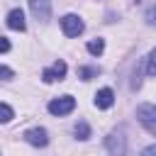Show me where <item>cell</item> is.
<instances>
[{
  "instance_id": "6da1fadb",
  "label": "cell",
  "mask_w": 156,
  "mask_h": 156,
  "mask_svg": "<svg viewBox=\"0 0 156 156\" xmlns=\"http://www.w3.org/2000/svg\"><path fill=\"white\" fill-rule=\"evenodd\" d=\"M105 151L112 154V156H124L127 154V136H124V129H112L107 136H105Z\"/></svg>"
},
{
  "instance_id": "7a4b0ae2",
  "label": "cell",
  "mask_w": 156,
  "mask_h": 156,
  "mask_svg": "<svg viewBox=\"0 0 156 156\" xmlns=\"http://www.w3.org/2000/svg\"><path fill=\"white\" fill-rule=\"evenodd\" d=\"M136 119L141 122V127H144L149 134L156 136V105H149V102L139 105V107H136Z\"/></svg>"
},
{
  "instance_id": "3957f363",
  "label": "cell",
  "mask_w": 156,
  "mask_h": 156,
  "mask_svg": "<svg viewBox=\"0 0 156 156\" xmlns=\"http://www.w3.org/2000/svg\"><path fill=\"white\" fill-rule=\"evenodd\" d=\"M73 110H76V98H71V95H61V98H54V100L49 102V112H51L54 117L71 115Z\"/></svg>"
},
{
  "instance_id": "277c9868",
  "label": "cell",
  "mask_w": 156,
  "mask_h": 156,
  "mask_svg": "<svg viewBox=\"0 0 156 156\" xmlns=\"http://www.w3.org/2000/svg\"><path fill=\"white\" fill-rule=\"evenodd\" d=\"M61 29H63V34H66V37H78V34H83L85 24H83V20H80L78 15L68 12V15H63V17H61Z\"/></svg>"
},
{
  "instance_id": "5b68a950",
  "label": "cell",
  "mask_w": 156,
  "mask_h": 156,
  "mask_svg": "<svg viewBox=\"0 0 156 156\" xmlns=\"http://www.w3.org/2000/svg\"><path fill=\"white\" fill-rule=\"evenodd\" d=\"M66 71H68V66H66V61H54L51 66H46L44 71H41V80L44 83H56V80H63L66 78Z\"/></svg>"
},
{
  "instance_id": "8992f818",
  "label": "cell",
  "mask_w": 156,
  "mask_h": 156,
  "mask_svg": "<svg viewBox=\"0 0 156 156\" xmlns=\"http://www.w3.org/2000/svg\"><path fill=\"white\" fill-rule=\"evenodd\" d=\"M22 136H24L27 144H32V146H37V149H44V146L49 144V132H46L44 127H32V129H27Z\"/></svg>"
},
{
  "instance_id": "52a82bcc",
  "label": "cell",
  "mask_w": 156,
  "mask_h": 156,
  "mask_svg": "<svg viewBox=\"0 0 156 156\" xmlns=\"http://www.w3.org/2000/svg\"><path fill=\"white\" fill-rule=\"evenodd\" d=\"M29 10L37 22H49L51 20V2L49 0H29Z\"/></svg>"
},
{
  "instance_id": "ba28073f",
  "label": "cell",
  "mask_w": 156,
  "mask_h": 156,
  "mask_svg": "<svg viewBox=\"0 0 156 156\" xmlns=\"http://www.w3.org/2000/svg\"><path fill=\"white\" fill-rule=\"evenodd\" d=\"M115 105V93H112V88H100L98 93H95V107L98 110H110Z\"/></svg>"
},
{
  "instance_id": "9c48e42d",
  "label": "cell",
  "mask_w": 156,
  "mask_h": 156,
  "mask_svg": "<svg viewBox=\"0 0 156 156\" xmlns=\"http://www.w3.org/2000/svg\"><path fill=\"white\" fill-rule=\"evenodd\" d=\"M7 27H10V29H15V32H24V29H27L24 12H22L20 7H15V10H10V12H7Z\"/></svg>"
},
{
  "instance_id": "30bf717a",
  "label": "cell",
  "mask_w": 156,
  "mask_h": 156,
  "mask_svg": "<svg viewBox=\"0 0 156 156\" xmlns=\"http://www.w3.org/2000/svg\"><path fill=\"white\" fill-rule=\"evenodd\" d=\"M85 49H88L90 56H100V54L105 51V39H100V37H98V39H90V41L85 44Z\"/></svg>"
},
{
  "instance_id": "8fae6325",
  "label": "cell",
  "mask_w": 156,
  "mask_h": 156,
  "mask_svg": "<svg viewBox=\"0 0 156 156\" xmlns=\"http://www.w3.org/2000/svg\"><path fill=\"white\" fill-rule=\"evenodd\" d=\"M98 76H100L98 66H80L78 68V78H83V80H90V78H98Z\"/></svg>"
},
{
  "instance_id": "7c38bea8",
  "label": "cell",
  "mask_w": 156,
  "mask_h": 156,
  "mask_svg": "<svg viewBox=\"0 0 156 156\" xmlns=\"http://www.w3.org/2000/svg\"><path fill=\"white\" fill-rule=\"evenodd\" d=\"M73 134H76V139H80V141L90 139V127H88V122H78V124L73 127Z\"/></svg>"
},
{
  "instance_id": "4fadbf2b",
  "label": "cell",
  "mask_w": 156,
  "mask_h": 156,
  "mask_svg": "<svg viewBox=\"0 0 156 156\" xmlns=\"http://www.w3.org/2000/svg\"><path fill=\"white\" fill-rule=\"evenodd\" d=\"M144 71H146L149 76H156V49L149 51V56H146V61H144Z\"/></svg>"
},
{
  "instance_id": "5bb4252c",
  "label": "cell",
  "mask_w": 156,
  "mask_h": 156,
  "mask_svg": "<svg viewBox=\"0 0 156 156\" xmlns=\"http://www.w3.org/2000/svg\"><path fill=\"white\" fill-rule=\"evenodd\" d=\"M10 119H12V107H10L7 102H2V105H0V122L7 124Z\"/></svg>"
},
{
  "instance_id": "9a60e30c",
  "label": "cell",
  "mask_w": 156,
  "mask_h": 156,
  "mask_svg": "<svg viewBox=\"0 0 156 156\" xmlns=\"http://www.w3.org/2000/svg\"><path fill=\"white\" fill-rule=\"evenodd\" d=\"M144 20H146V24H151V27L156 24V5H151V7L146 10V17H144Z\"/></svg>"
},
{
  "instance_id": "2e32d148",
  "label": "cell",
  "mask_w": 156,
  "mask_h": 156,
  "mask_svg": "<svg viewBox=\"0 0 156 156\" xmlns=\"http://www.w3.org/2000/svg\"><path fill=\"white\" fill-rule=\"evenodd\" d=\"M0 76H2V80H10V78H12V68L2 63V66H0Z\"/></svg>"
},
{
  "instance_id": "e0dca14e",
  "label": "cell",
  "mask_w": 156,
  "mask_h": 156,
  "mask_svg": "<svg viewBox=\"0 0 156 156\" xmlns=\"http://www.w3.org/2000/svg\"><path fill=\"white\" fill-rule=\"evenodd\" d=\"M0 51H2V54L10 51V39H7V37H2V41H0Z\"/></svg>"
},
{
  "instance_id": "ac0fdd59",
  "label": "cell",
  "mask_w": 156,
  "mask_h": 156,
  "mask_svg": "<svg viewBox=\"0 0 156 156\" xmlns=\"http://www.w3.org/2000/svg\"><path fill=\"white\" fill-rule=\"evenodd\" d=\"M144 154H146V156H154V154H156V144H151V146H146V149H144Z\"/></svg>"
}]
</instances>
